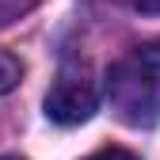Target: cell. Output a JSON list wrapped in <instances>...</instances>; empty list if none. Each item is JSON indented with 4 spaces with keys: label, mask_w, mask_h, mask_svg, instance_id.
Instances as JSON below:
<instances>
[{
    "label": "cell",
    "mask_w": 160,
    "mask_h": 160,
    "mask_svg": "<svg viewBox=\"0 0 160 160\" xmlns=\"http://www.w3.org/2000/svg\"><path fill=\"white\" fill-rule=\"evenodd\" d=\"M34 4H42V0H0V27L15 23L19 15H27Z\"/></svg>",
    "instance_id": "4"
},
{
    "label": "cell",
    "mask_w": 160,
    "mask_h": 160,
    "mask_svg": "<svg viewBox=\"0 0 160 160\" xmlns=\"http://www.w3.org/2000/svg\"><path fill=\"white\" fill-rule=\"evenodd\" d=\"M107 99L126 126H156L160 122V42L133 46L107 72Z\"/></svg>",
    "instance_id": "1"
},
{
    "label": "cell",
    "mask_w": 160,
    "mask_h": 160,
    "mask_svg": "<svg viewBox=\"0 0 160 160\" xmlns=\"http://www.w3.org/2000/svg\"><path fill=\"white\" fill-rule=\"evenodd\" d=\"M137 12H149V15H160V0H130Z\"/></svg>",
    "instance_id": "6"
},
{
    "label": "cell",
    "mask_w": 160,
    "mask_h": 160,
    "mask_svg": "<svg viewBox=\"0 0 160 160\" xmlns=\"http://www.w3.org/2000/svg\"><path fill=\"white\" fill-rule=\"evenodd\" d=\"M95 84L88 80V72L80 69H61L53 80V88L46 92V114L53 118L57 126H76V122H88L95 114Z\"/></svg>",
    "instance_id": "2"
},
{
    "label": "cell",
    "mask_w": 160,
    "mask_h": 160,
    "mask_svg": "<svg viewBox=\"0 0 160 160\" xmlns=\"http://www.w3.org/2000/svg\"><path fill=\"white\" fill-rule=\"evenodd\" d=\"M0 160H19V156H0Z\"/></svg>",
    "instance_id": "7"
},
{
    "label": "cell",
    "mask_w": 160,
    "mask_h": 160,
    "mask_svg": "<svg viewBox=\"0 0 160 160\" xmlns=\"http://www.w3.org/2000/svg\"><path fill=\"white\" fill-rule=\"evenodd\" d=\"M19 80H23V61L0 50V92H12Z\"/></svg>",
    "instance_id": "3"
},
{
    "label": "cell",
    "mask_w": 160,
    "mask_h": 160,
    "mask_svg": "<svg viewBox=\"0 0 160 160\" xmlns=\"http://www.w3.org/2000/svg\"><path fill=\"white\" fill-rule=\"evenodd\" d=\"M88 160H137V156L126 152V149H99V152H92Z\"/></svg>",
    "instance_id": "5"
}]
</instances>
